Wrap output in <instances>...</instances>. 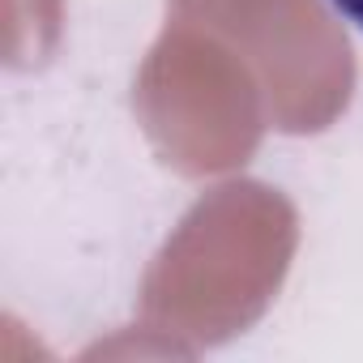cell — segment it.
<instances>
[{"label": "cell", "instance_id": "6da1fadb", "mask_svg": "<svg viewBox=\"0 0 363 363\" xmlns=\"http://www.w3.org/2000/svg\"><path fill=\"white\" fill-rule=\"evenodd\" d=\"M329 5H333L350 26H359V30H363V0H329Z\"/></svg>", "mask_w": 363, "mask_h": 363}]
</instances>
